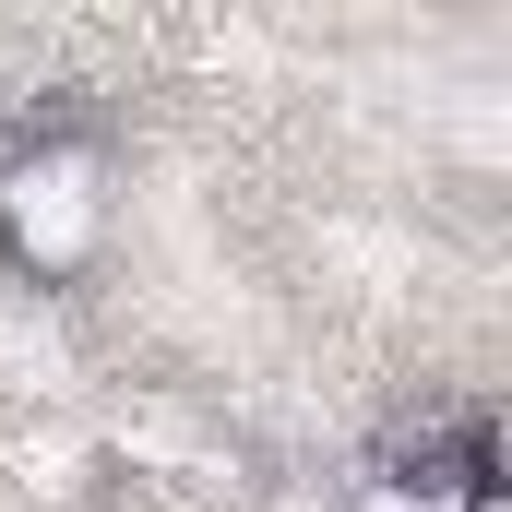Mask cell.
I'll return each instance as SVG.
<instances>
[{"label":"cell","mask_w":512,"mask_h":512,"mask_svg":"<svg viewBox=\"0 0 512 512\" xmlns=\"http://www.w3.org/2000/svg\"><path fill=\"white\" fill-rule=\"evenodd\" d=\"M453 512H512V489H477V501H453Z\"/></svg>","instance_id":"7a4b0ae2"},{"label":"cell","mask_w":512,"mask_h":512,"mask_svg":"<svg viewBox=\"0 0 512 512\" xmlns=\"http://www.w3.org/2000/svg\"><path fill=\"white\" fill-rule=\"evenodd\" d=\"M120 215V143L84 96H36L0 120V262L24 286H72L108 251Z\"/></svg>","instance_id":"6da1fadb"}]
</instances>
